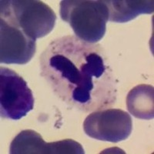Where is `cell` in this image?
Returning <instances> with one entry per match:
<instances>
[{"label": "cell", "mask_w": 154, "mask_h": 154, "mask_svg": "<svg viewBox=\"0 0 154 154\" xmlns=\"http://www.w3.org/2000/svg\"><path fill=\"white\" fill-rule=\"evenodd\" d=\"M0 19L21 29L35 40L53 31L56 21L54 11L42 1L2 0Z\"/></svg>", "instance_id": "3957f363"}, {"label": "cell", "mask_w": 154, "mask_h": 154, "mask_svg": "<svg viewBox=\"0 0 154 154\" xmlns=\"http://www.w3.org/2000/svg\"><path fill=\"white\" fill-rule=\"evenodd\" d=\"M34 107L32 92L26 82L15 71L0 68V114L1 117L19 120Z\"/></svg>", "instance_id": "277c9868"}, {"label": "cell", "mask_w": 154, "mask_h": 154, "mask_svg": "<svg viewBox=\"0 0 154 154\" xmlns=\"http://www.w3.org/2000/svg\"><path fill=\"white\" fill-rule=\"evenodd\" d=\"M39 63L41 75L70 106L89 112L115 104L117 81L100 44L60 37L48 45Z\"/></svg>", "instance_id": "6da1fadb"}, {"label": "cell", "mask_w": 154, "mask_h": 154, "mask_svg": "<svg viewBox=\"0 0 154 154\" xmlns=\"http://www.w3.org/2000/svg\"><path fill=\"white\" fill-rule=\"evenodd\" d=\"M126 106L129 112L137 119L146 120L153 119V86L140 84L133 88L126 96Z\"/></svg>", "instance_id": "ba28073f"}, {"label": "cell", "mask_w": 154, "mask_h": 154, "mask_svg": "<svg viewBox=\"0 0 154 154\" xmlns=\"http://www.w3.org/2000/svg\"><path fill=\"white\" fill-rule=\"evenodd\" d=\"M80 143L71 139L49 143V154H83Z\"/></svg>", "instance_id": "30bf717a"}, {"label": "cell", "mask_w": 154, "mask_h": 154, "mask_svg": "<svg viewBox=\"0 0 154 154\" xmlns=\"http://www.w3.org/2000/svg\"><path fill=\"white\" fill-rule=\"evenodd\" d=\"M109 20L114 23H127L142 14H151L154 11L152 0H106Z\"/></svg>", "instance_id": "52a82bcc"}, {"label": "cell", "mask_w": 154, "mask_h": 154, "mask_svg": "<svg viewBox=\"0 0 154 154\" xmlns=\"http://www.w3.org/2000/svg\"><path fill=\"white\" fill-rule=\"evenodd\" d=\"M60 17L70 25L81 40L96 43L106 34L109 11L105 2L101 0H63Z\"/></svg>", "instance_id": "7a4b0ae2"}, {"label": "cell", "mask_w": 154, "mask_h": 154, "mask_svg": "<svg viewBox=\"0 0 154 154\" xmlns=\"http://www.w3.org/2000/svg\"><path fill=\"white\" fill-rule=\"evenodd\" d=\"M83 130L88 137L95 140L119 143L130 137L133 122L131 116L122 109H101L87 116Z\"/></svg>", "instance_id": "5b68a950"}, {"label": "cell", "mask_w": 154, "mask_h": 154, "mask_svg": "<svg viewBox=\"0 0 154 154\" xmlns=\"http://www.w3.org/2000/svg\"><path fill=\"white\" fill-rule=\"evenodd\" d=\"M36 49L35 40L21 29L0 19V62L25 65L32 59Z\"/></svg>", "instance_id": "8992f818"}, {"label": "cell", "mask_w": 154, "mask_h": 154, "mask_svg": "<svg viewBox=\"0 0 154 154\" xmlns=\"http://www.w3.org/2000/svg\"><path fill=\"white\" fill-rule=\"evenodd\" d=\"M11 154H49V143L32 130L20 132L10 144Z\"/></svg>", "instance_id": "9c48e42d"}]
</instances>
